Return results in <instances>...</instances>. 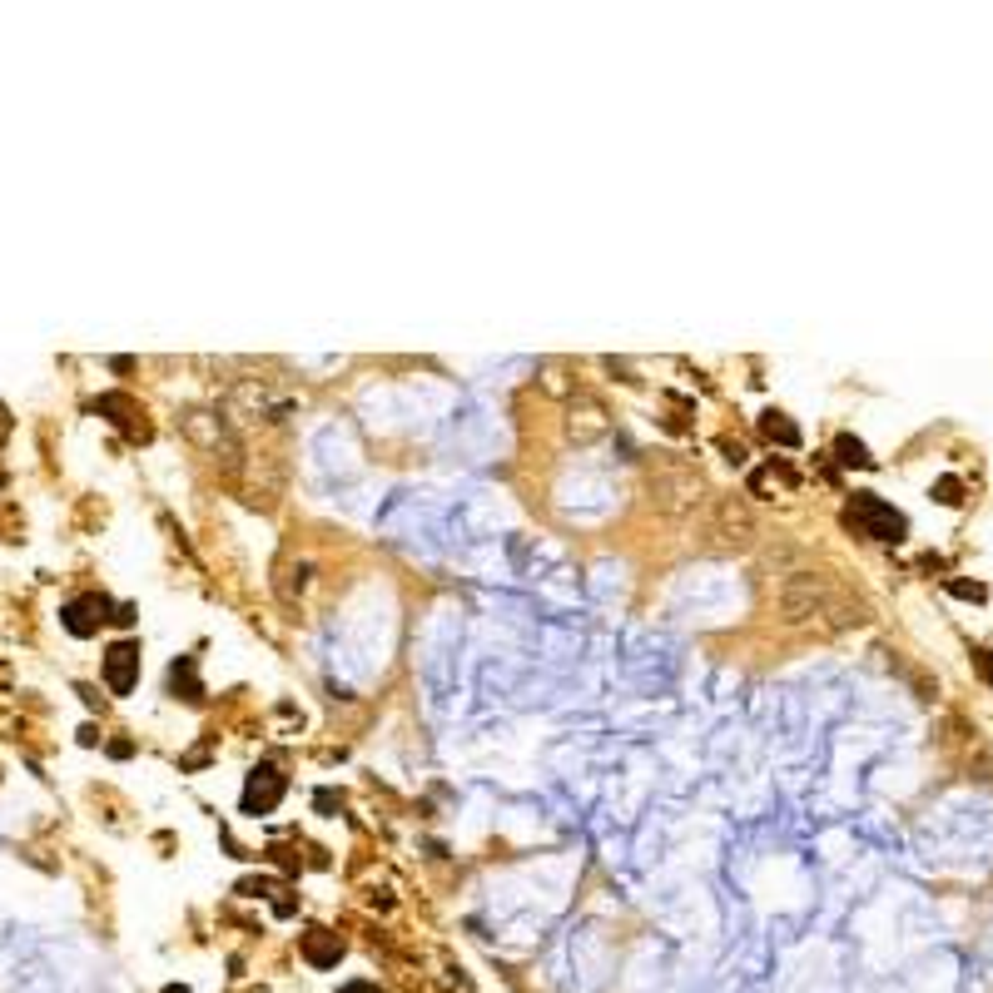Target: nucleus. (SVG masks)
I'll return each instance as SVG.
<instances>
[{"instance_id": "obj_1", "label": "nucleus", "mask_w": 993, "mask_h": 993, "mask_svg": "<svg viewBox=\"0 0 993 993\" xmlns=\"http://www.w3.org/2000/svg\"><path fill=\"white\" fill-rule=\"evenodd\" d=\"M844 522L855 527L859 536H869V542H904L909 522L899 507H889L884 497H875V492H859L855 502L844 507Z\"/></svg>"}, {"instance_id": "obj_2", "label": "nucleus", "mask_w": 993, "mask_h": 993, "mask_svg": "<svg viewBox=\"0 0 993 993\" xmlns=\"http://www.w3.org/2000/svg\"><path fill=\"white\" fill-rule=\"evenodd\" d=\"M283 800V775L278 770H254L248 775V785H244V814H268L274 805Z\"/></svg>"}, {"instance_id": "obj_3", "label": "nucleus", "mask_w": 993, "mask_h": 993, "mask_svg": "<svg viewBox=\"0 0 993 993\" xmlns=\"http://www.w3.org/2000/svg\"><path fill=\"white\" fill-rule=\"evenodd\" d=\"M105 675H109V685H115V695H125L129 685H135V675H139V646H135V641L109 646V656H105Z\"/></svg>"}, {"instance_id": "obj_4", "label": "nucleus", "mask_w": 993, "mask_h": 993, "mask_svg": "<svg viewBox=\"0 0 993 993\" xmlns=\"http://www.w3.org/2000/svg\"><path fill=\"white\" fill-rule=\"evenodd\" d=\"M303 959H309L313 969H333V963L343 959V939H338V934H328V929L303 934Z\"/></svg>"}, {"instance_id": "obj_5", "label": "nucleus", "mask_w": 993, "mask_h": 993, "mask_svg": "<svg viewBox=\"0 0 993 993\" xmlns=\"http://www.w3.org/2000/svg\"><path fill=\"white\" fill-rule=\"evenodd\" d=\"M105 621V601L90 597V601H75V606H65V626L75 631V636H90V631Z\"/></svg>"}, {"instance_id": "obj_6", "label": "nucleus", "mask_w": 993, "mask_h": 993, "mask_svg": "<svg viewBox=\"0 0 993 993\" xmlns=\"http://www.w3.org/2000/svg\"><path fill=\"white\" fill-rule=\"evenodd\" d=\"M760 428H765V438L780 442V448H800V428H795V422H785V413H765V422H760Z\"/></svg>"}, {"instance_id": "obj_7", "label": "nucleus", "mask_w": 993, "mask_h": 993, "mask_svg": "<svg viewBox=\"0 0 993 993\" xmlns=\"http://www.w3.org/2000/svg\"><path fill=\"white\" fill-rule=\"evenodd\" d=\"M834 457H840L844 467H875V457H869V448L859 438H840L834 442Z\"/></svg>"}, {"instance_id": "obj_8", "label": "nucleus", "mask_w": 993, "mask_h": 993, "mask_svg": "<svg viewBox=\"0 0 993 993\" xmlns=\"http://www.w3.org/2000/svg\"><path fill=\"white\" fill-rule=\"evenodd\" d=\"M949 591H954V597H963V601H983L979 581H949Z\"/></svg>"}, {"instance_id": "obj_9", "label": "nucleus", "mask_w": 993, "mask_h": 993, "mask_svg": "<svg viewBox=\"0 0 993 993\" xmlns=\"http://www.w3.org/2000/svg\"><path fill=\"white\" fill-rule=\"evenodd\" d=\"M939 502H949V507L959 502V482H954V477H944V482H939Z\"/></svg>"}, {"instance_id": "obj_10", "label": "nucleus", "mask_w": 993, "mask_h": 993, "mask_svg": "<svg viewBox=\"0 0 993 993\" xmlns=\"http://www.w3.org/2000/svg\"><path fill=\"white\" fill-rule=\"evenodd\" d=\"M979 671L989 675V685H993V656H989V651H979Z\"/></svg>"}, {"instance_id": "obj_11", "label": "nucleus", "mask_w": 993, "mask_h": 993, "mask_svg": "<svg viewBox=\"0 0 993 993\" xmlns=\"http://www.w3.org/2000/svg\"><path fill=\"white\" fill-rule=\"evenodd\" d=\"M338 993H378L373 983H348V989H338Z\"/></svg>"}]
</instances>
